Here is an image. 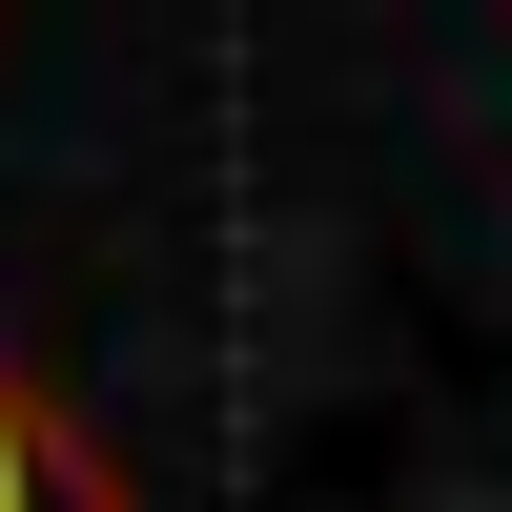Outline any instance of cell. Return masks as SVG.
<instances>
[{"label": "cell", "mask_w": 512, "mask_h": 512, "mask_svg": "<svg viewBox=\"0 0 512 512\" xmlns=\"http://www.w3.org/2000/svg\"><path fill=\"white\" fill-rule=\"evenodd\" d=\"M0 512H103V472H82V431L0 369Z\"/></svg>", "instance_id": "obj_1"}]
</instances>
